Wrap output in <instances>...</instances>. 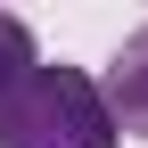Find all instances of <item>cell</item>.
Instances as JSON below:
<instances>
[{
	"mask_svg": "<svg viewBox=\"0 0 148 148\" xmlns=\"http://www.w3.org/2000/svg\"><path fill=\"white\" fill-rule=\"evenodd\" d=\"M0 148H115V107L82 66H33L0 99Z\"/></svg>",
	"mask_w": 148,
	"mask_h": 148,
	"instance_id": "1",
	"label": "cell"
},
{
	"mask_svg": "<svg viewBox=\"0 0 148 148\" xmlns=\"http://www.w3.org/2000/svg\"><path fill=\"white\" fill-rule=\"evenodd\" d=\"M33 66H41V58H33V33H25V16H0V99H8V90L25 82Z\"/></svg>",
	"mask_w": 148,
	"mask_h": 148,
	"instance_id": "3",
	"label": "cell"
},
{
	"mask_svg": "<svg viewBox=\"0 0 148 148\" xmlns=\"http://www.w3.org/2000/svg\"><path fill=\"white\" fill-rule=\"evenodd\" d=\"M99 90H107V107H115V132L148 140V25L107 58V82H99Z\"/></svg>",
	"mask_w": 148,
	"mask_h": 148,
	"instance_id": "2",
	"label": "cell"
}]
</instances>
